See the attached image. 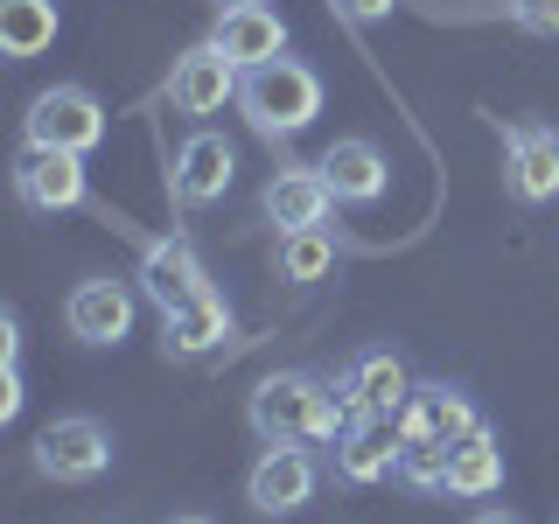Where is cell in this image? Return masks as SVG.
Masks as SVG:
<instances>
[{"instance_id":"6da1fadb","label":"cell","mask_w":559,"mask_h":524,"mask_svg":"<svg viewBox=\"0 0 559 524\" xmlns=\"http://www.w3.org/2000/svg\"><path fill=\"white\" fill-rule=\"evenodd\" d=\"M245 419L266 448H314V441H336L343 413H336V384L314 378V371H266L245 392Z\"/></svg>"},{"instance_id":"7a4b0ae2","label":"cell","mask_w":559,"mask_h":524,"mask_svg":"<svg viewBox=\"0 0 559 524\" xmlns=\"http://www.w3.org/2000/svg\"><path fill=\"white\" fill-rule=\"evenodd\" d=\"M238 112H245V127L259 140H294V133L314 127V112H322V78H314L301 57H273V63L245 70Z\"/></svg>"},{"instance_id":"3957f363","label":"cell","mask_w":559,"mask_h":524,"mask_svg":"<svg viewBox=\"0 0 559 524\" xmlns=\"http://www.w3.org/2000/svg\"><path fill=\"white\" fill-rule=\"evenodd\" d=\"M336 384V413H343V427H357V419H399L406 413V398L419 392V378L406 371V357L399 349H357V357L343 364V378H329Z\"/></svg>"},{"instance_id":"277c9868","label":"cell","mask_w":559,"mask_h":524,"mask_svg":"<svg viewBox=\"0 0 559 524\" xmlns=\"http://www.w3.org/2000/svg\"><path fill=\"white\" fill-rule=\"evenodd\" d=\"M98 140H105V105L84 92V84H49V92L28 98L22 147H43V154H92Z\"/></svg>"},{"instance_id":"5b68a950","label":"cell","mask_w":559,"mask_h":524,"mask_svg":"<svg viewBox=\"0 0 559 524\" xmlns=\"http://www.w3.org/2000/svg\"><path fill=\"white\" fill-rule=\"evenodd\" d=\"M112 468V433L92 413H63L35 433V476L49 483H98Z\"/></svg>"},{"instance_id":"8992f818","label":"cell","mask_w":559,"mask_h":524,"mask_svg":"<svg viewBox=\"0 0 559 524\" xmlns=\"http://www.w3.org/2000/svg\"><path fill=\"white\" fill-rule=\"evenodd\" d=\"M238 84H245V70L224 57L217 43H189L182 57L168 63V105L182 119H210V112H224V105H238Z\"/></svg>"},{"instance_id":"52a82bcc","label":"cell","mask_w":559,"mask_h":524,"mask_svg":"<svg viewBox=\"0 0 559 524\" xmlns=\"http://www.w3.org/2000/svg\"><path fill=\"white\" fill-rule=\"evenodd\" d=\"M314 489H322V468H314L308 448H266L252 468H245V503H252L259 517H294V511H308Z\"/></svg>"},{"instance_id":"ba28073f","label":"cell","mask_w":559,"mask_h":524,"mask_svg":"<svg viewBox=\"0 0 559 524\" xmlns=\"http://www.w3.org/2000/svg\"><path fill=\"white\" fill-rule=\"evenodd\" d=\"M63 322H70V336H78V343L119 349V343L133 336V287H127V279H112V273L78 279L70 301H63Z\"/></svg>"},{"instance_id":"9c48e42d","label":"cell","mask_w":559,"mask_h":524,"mask_svg":"<svg viewBox=\"0 0 559 524\" xmlns=\"http://www.w3.org/2000/svg\"><path fill=\"white\" fill-rule=\"evenodd\" d=\"M231 175H238V147L224 133L197 127L182 147H175V162H168V196L182 210H203V203H217L224 189H231Z\"/></svg>"},{"instance_id":"30bf717a","label":"cell","mask_w":559,"mask_h":524,"mask_svg":"<svg viewBox=\"0 0 559 524\" xmlns=\"http://www.w3.org/2000/svg\"><path fill=\"white\" fill-rule=\"evenodd\" d=\"M14 196H22L35 217H63V210L92 203V189H84V154L22 147V162H14Z\"/></svg>"},{"instance_id":"8fae6325","label":"cell","mask_w":559,"mask_h":524,"mask_svg":"<svg viewBox=\"0 0 559 524\" xmlns=\"http://www.w3.org/2000/svg\"><path fill=\"white\" fill-rule=\"evenodd\" d=\"M140 287H147V301L175 314V308H189V301H203L210 294V273H203V259L189 252V238H147L140 245Z\"/></svg>"},{"instance_id":"7c38bea8","label":"cell","mask_w":559,"mask_h":524,"mask_svg":"<svg viewBox=\"0 0 559 524\" xmlns=\"http://www.w3.org/2000/svg\"><path fill=\"white\" fill-rule=\"evenodd\" d=\"M503 189L518 203L559 196V133L552 127H511L503 133Z\"/></svg>"},{"instance_id":"4fadbf2b","label":"cell","mask_w":559,"mask_h":524,"mask_svg":"<svg viewBox=\"0 0 559 524\" xmlns=\"http://www.w3.org/2000/svg\"><path fill=\"white\" fill-rule=\"evenodd\" d=\"M322 182L336 189V203H378L384 189H392V168H384V154H378V140H364V133H343V140H329L322 147Z\"/></svg>"},{"instance_id":"5bb4252c","label":"cell","mask_w":559,"mask_h":524,"mask_svg":"<svg viewBox=\"0 0 559 524\" xmlns=\"http://www.w3.org/2000/svg\"><path fill=\"white\" fill-rule=\"evenodd\" d=\"M399 454H406V441H399V419H357V427L336 433V476L349 489H371L384 476H399Z\"/></svg>"},{"instance_id":"9a60e30c","label":"cell","mask_w":559,"mask_h":524,"mask_svg":"<svg viewBox=\"0 0 559 524\" xmlns=\"http://www.w3.org/2000/svg\"><path fill=\"white\" fill-rule=\"evenodd\" d=\"M259 210L273 217V231H314L336 210V189L322 182V168H280L266 182V196H259Z\"/></svg>"},{"instance_id":"2e32d148","label":"cell","mask_w":559,"mask_h":524,"mask_svg":"<svg viewBox=\"0 0 559 524\" xmlns=\"http://www.w3.org/2000/svg\"><path fill=\"white\" fill-rule=\"evenodd\" d=\"M210 43L224 49L238 70H259V63H273V57H287V22L259 0V8H231V14H217V28H210Z\"/></svg>"},{"instance_id":"e0dca14e","label":"cell","mask_w":559,"mask_h":524,"mask_svg":"<svg viewBox=\"0 0 559 524\" xmlns=\"http://www.w3.org/2000/svg\"><path fill=\"white\" fill-rule=\"evenodd\" d=\"M476 427H483L476 406H468L454 384H419L406 398V413H399V433H406V441H462V433H476Z\"/></svg>"},{"instance_id":"ac0fdd59","label":"cell","mask_w":559,"mask_h":524,"mask_svg":"<svg viewBox=\"0 0 559 524\" xmlns=\"http://www.w3.org/2000/svg\"><path fill=\"white\" fill-rule=\"evenodd\" d=\"M224 336H231V301H224L217 287H210L203 301L162 314V349H168L175 364H189V357H203V349H217Z\"/></svg>"},{"instance_id":"d6986e66","label":"cell","mask_w":559,"mask_h":524,"mask_svg":"<svg viewBox=\"0 0 559 524\" xmlns=\"http://www.w3.org/2000/svg\"><path fill=\"white\" fill-rule=\"evenodd\" d=\"M503 489V448H497V433L476 427V433H462L448 454V497H497Z\"/></svg>"},{"instance_id":"ffe728a7","label":"cell","mask_w":559,"mask_h":524,"mask_svg":"<svg viewBox=\"0 0 559 524\" xmlns=\"http://www.w3.org/2000/svg\"><path fill=\"white\" fill-rule=\"evenodd\" d=\"M57 0H0V49H8L14 63L43 57L49 43H57Z\"/></svg>"},{"instance_id":"44dd1931","label":"cell","mask_w":559,"mask_h":524,"mask_svg":"<svg viewBox=\"0 0 559 524\" xmlns=\"http://www.w3.org/2000/svg\"><path fill=\"white\" fill-rule=\"evenodd\" d=\"M273 266H280V279H322L329 266H336V238H329V224H314V231H280V245H273Z\"/></svg>"},{"instance_id":"7402d4cb","label":"cell","mask_w":559,"mask_h":524,"mask_svg":"<svg viewBox=\"0 0 559 524\" xmlns=\"http://www.w3.org/2000/svg\"><path fill=\"white\" fill-rule=\"evenodd\" d=\"M399 441H406V433H399ZM448 454H454V441H406L399 483L419 489V497H448Z\"/></svg>"},{"instance_id":"603a6c76","label":"cell","mask_w":559,"mask_h":524,"mask_svg":"<svg viewBox=\"0 0 559 524\" xmlns=\"http://www.w3.org/2000/svg\"><path fill=\"white\" fill-rule=\"evenodd\" d=\"M511 22L524 35H559V0H511Z\"/></svg>"},{"instance_id":"cb8c5ba5","label":"cell","mask_w":559,"mask_h":524,"mask_svg":"<svg viewBox=\"0 0 559 524\" xmlns=\"http://www.w3.org/2000/svg\"><path fill=\"white\" fill-rule=\"evenodd\" d=\"M329 8L343 14V22H357V28H371V22H384V14L399 8V0H329Z\"/></svg>"},{"instance_id":"d4e9b609","label":"cell","mask_w":559,"mask_h":524,"mask_svg":"<svg viewBox=\"0 0 559 524\" xmlns=\"http://www.w3.org/2000/svg\"><path fill=\"white\" fill-rule=\"evenodd\" d=\"M22 413V371L8 364V378H0V419H14Z\"/></svg>"},{"instance_id":"484cf974","label":"cell","mask_w":559,"mask_h":524,"mask_svg":"<svg viewBox=\"0 0 559 524\" xmlns=\"http://www.w3.org/2000/svg\"><path fill=\"white\" fill-rule=\"evenodd\" d=\"M468 524H524V517H511V511H476Z\"/></svg>"},{"instance_id":"4316f807","label":"cell","mask_w":559,"mask_h":524,"mask_svg":"<svg viewBox=\"0 0 559 524\" xmlns=\"http://www.w3.org/2000/svg\"><path fill=\"white\" fill-rule=\"evenodd\" d=\"M210 8H217V14H231V8H259V0H210Z\"/></svg>"},{"instance_id":"83f0119b","label":"cell","mask_w":559,"mask_h":524,"mask_svg":"<svg viewBox=\"0 0 559 524\" xmlns=\"http://www.w3.org/2000/svg\"><path fill=\"white\" fill-rule=\"evenodd\" d=\"M168 524H210V517H197V511H189V517H168Z\"/></svg>"}]
</instances>
